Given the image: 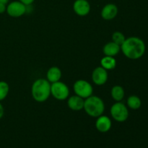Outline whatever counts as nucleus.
I'll use <instances>...</instances> for the list:
<instances>
[{
	"label": "nucleus",
	"instance_id": "aec40b11",
	"mask_svg": "<svg viewBox=\"0 0 148 148\" xmlns=\"http://www.w3.org/2000/svg\"><path fill=\"white\" fill-rule=\"evenodd\" d=\"M18 1H21L22 3H23L24 4H25L26 6H30L33 4L35 1V0H18Z\"/></svg>",
	"mask_w": 148,
	"mask_h": 148
},
{
	"label": "nucleus",
	"instance_id": "ddd939ff",
	"mask_svg": "<svg viewBox=\"0 0 148 148\" xmlns=\"http://www.w3.org/2000/svg\"><path fill=\"white\" fill-rule=\"evenodd\" d=\"M62 76V71L58 66H51L48 69L46 73V79L51 84L60 81Z\"/></svg>",
	"mask_w": 148,
	"mask_h": 148
},
{
	"label": "nucleus",
	"instance_id": "423d86ee",
	"mask_svg": "<svg viewBox=\"0 0 148 148\" xmlns=\"http://www.w3.org/2000/svg\"><path fill=\"white\" fill-rule=\"evenodd\" d=\"M73 89L75 92V95L85 98L91 96L93 92V88L88 81L85 79H78L74 83Z\"/></svg>",
	"mask_w": 148,
	"mask_h": 148
},
{
	"label": "nucleus",
	"instance_id": "2eb2a0df",
	"mask_svg": "<svg viewBox=\"0 0 148 148\" xmlns=\"http://www.w3.org/2000/svg\"><path fill=\"white\" fill-rule=\"evenodd\" d=\"M101 66L107 71L112 70L116 66V60L113 56H105L101 59Z\"/></svg>",
	"mask_w": 148,
	"mask_h": 148
},
{
	"label": "nucleus",
	"instance_id": "f3484780",
	"mask_svg": "<svg viewBox=\"0 0 148 148\" xmlns=\"http://www.w3.org/2000/svg\"><path fill=\"white\" fill-rule=\"evenodd\" d=\"M127 106L132 110H138L142 106V101L137 95H130L127 101Z\"/></svg>",
	"mask_w": 148,
	"mask_h": 148
},
{
	"label": "nucleus",
	"instance_id": "412c9836",
	"mask_svg": "<svg viewBox=\"0 0 148 148\" xmlns=\"http://www.w3.org/2000/svg\"><path fill=\"white\" fill-rule=\"evenodd\" d=\"M6 10H7V4L0 3V14H2L6 12Z\"/></svg>",
	"mask_w": 148,
	"mask_h": 148
},
{
	"label": "nucleus",
	"instance_id": "20e7f679",
	"mask_svg": "<svg viewBox=\"0 0 148 148\" xmlns=\"http://www.w3.org/2000/svg\"><path fill=\"white\" fill-rule=\"evenodd\" d=\"M112 118L117 122H124L129 117V110L127 106L121 101L113 104L110 109Z\"/></svg>",
	"mask_w": 148,
	"mask_h": 148
},
{
	"label": "nucleus",
	"instance_id": "f8f14e48",
	"mask_svg": "<svg viewBox=\"0 0 148 148\" xmlns=\"http://www.w3.org/2000/svg\"><path fill=\"white\" fill-rule=\"evenodd\" d=\"M85 99L78 95H72L68 98L67 106L71 110L75 111H81L84 108Z\"/></svg>",
	"mask_w": 148,
	"mask_h": 148
},
{
	"label": "nucleus",
	"instance_id": "9b49d317",
	"mask_svg": "<svg viewBox=\"0 0 148 148\" xmlns=\"http://www.w3.org/2000/svg\"><path fill=\"white\" fill-rule=\"evenodd\" d=\"M118 7L113 3H108L102 8L101 15L106 20H111L115 18L118 14Z\"/></svg>",
	"mask_w": 148,
	"mask_h": 148
},
{
	"label": "nucleus",
	"instance_id": "0eeeda50",
	"mask_svg": "<svg viewBox=\"0 0 148 148\" xmlns=\"http://www.w3.org/2000/svg\"><path fill=\"white\" fill-rule=\"evenodd\" d=\"M27 7L25 4L20 1H13L8 3L7 5L6 12L9 16L12 17H20L24 15L27 12Z\"/></svg>",
	"mask_w": 148,
	"mask_h": 148
},
{
	"label": "nucleus",
	"instance_id": "39448f33",
	"mask_svg": "<svg viewBox=\"0 0 148 148\" xmlns=\"http://www.w3.org/2000/svg\"><path fill=\"white\" fill-rule=\"evenodd\" d=\"M51 95L58 101H64L69 95V89L67 85L61 81L51 84Z\"/></svg>",
	"mask_w": 148,
	"mask_h": 148
},
{
	"label": "nucleus",
	"instance_id": "5701e85b",
	"mask_svg": "<svg viewBox=\"0 0 148 148\" xmlns=\"http://www.w3.org/2000/svg\"><path fill=\"white\" fill-rule=\"evenodd\" d=\"M10 0H0V3H3V4H7L9 3Z\"/></svg>",
	"mask_w": 148,
	"mask_h": 148
},
{
	"label": "nucleus",
	"instance_id": "dca6fc26",
	"mask_svg": "<svg viewBox=\"0 0 148 148\" xmlns=\"http://www.w3.org/2000/svg\"><path fill=\"white\" fill-rule=\"evenodd\" d=\"M111 95L116 102H119L124 99L125 91L124 88L120 85H115L111 88Z\"/></svg>",
	"mask_w": 148,
	"mask_h": 148
},
{
	"label": "nucleus",
	"instance_id": "7ed1b4c3",
	"mask_svg": "<svg viewBox=\"0 0 148 148\" xmlns=\"http://www.w3.org/2000/svg\"><path fill=\"white\" fill-rule=\"evenodd\" d=\"M83 109L88 116L97 118L103 114L105 104L100 97L92 95L85 99Z\"/></svg>",
	"mask_w": 148,
	"mask_h": 148
},
{
	"label": "nucleus",
	"instance_id": "1a4fd4ad",
	"mask_svg": "<svg viewBox=\"0 0 148 148\" xmlns=\"http://www.w3.org/2000/svg\"><path fill=\"white\" fill-rule=\"evenodd\" d=\"M91 10L90 4L88 0H75L73 4V10L75 14L80 17L88 15Z\"/></svg>",
	"mask_w": 148,
	"mask_h": 148
},
{
	"label": "nucleus",
	"instance_id": "f03ea898",
	"mask_svg": "<svg viewBox=\"0 0 148 148\" xmlns=\"http://www.w3.org/2000/svg\"><path fill=\"white\" fill-rule=\"evenodd\" d=\"M31 95L36 102H45L51 95V83L44 78L37 79L32 85Z\"/></svg>",
	"mask_w": 148,
	"mask_h": 148
},
{
	"label": "nucleus",
	"instance_id": "f257e3e1",
	"mask_svg": "<svg viewBox=\"0 0 148 148\" xmlns=\"http://www.w3.org/2000/svg\"><path fill=\"white\" fill-rule=\"evenodd\" d=\"M121 51L127 58L136 60L143 57L146 46L143 39L136 36L127 38L121 46Z\"/></svg>",
	"mask_w": 148,
	"mask_h": 148
},
{
	"label": "nucleus",
	"instance_id": "4468645a",
	"mask_svg": "<svg viewBox=\"0 0 148 148\" xmlns=\"http://www.w3.org/2000/svg\"><path fill=\"white\" fill-rule=\"evenodd\" d=\"M120 51H121V46L113 41L106 43L103 48V52L105 56H113V57L116 56Z\"/></svg>",
	"mask_w": 148,
	"mask_h": 148
},
{
	"label": "nucleus",
	"instance_id": "a211bd4d",
	"mask_svg": "<svg viewBox=\"0 0 148 148\" xmlns=\"http://www.w3.org/2000/svg\"><path fill=\"white\" fill-rule=\"evenodd\" d=\"M10 91V86L8 83L4 81H0V101L7 98Z\"/></svg>",
	"mask_w": 148,
	"mask_h": 148
},
{
	"label": "nucleus",
	"instance_id": "6e6552de",
	"mask_svg": "<svg viewBox=\"0 0 148 148\" xmlns=\"http://www.w3.org/2000/svg\"><path fill=\"white\" fill-rule=\"evenodd\" d=\"M108 72L101 66L95 68L92 71V80L96 85L101 86L105 85L108 80Z\"/></svg>",
	"mask_w": 148,
	"mask_h": 148
},
{
	"label": "nucleus",
	"instance_id": "6ab92c4d",
	"mask_svg": "<svg viewBox=\"0 0 148 148\" xmlns=\"http://www.w3.org/2000/svg\"><path fill=\"white\" fill-rule=\"evenodd\" d=\"M111 38H112L113 42H114L115 43L118 44L119 46H121V44H122L124 42V40H125L126 37L121 32L116 31L114 32V33H113Z\"/></svg>",
	"mask_w": 148,
	"mask_h": 148
},
{
	"label": "nucleus",
	"instance_id": "9d476101",
	"mask_svg": "<svg viewBox=\"0 0 148 148\" xmlns=\"http://www.w3.org/2000/svg\"><path fill=\"white\" fill-rule=\"evenodd\" d=\"M112 122L111 119L105 115H101L97 117V120L95 121V127L97 130L101 133L108 132L111 128Z\"/></svg>",
	"mask_w": 148,
	"mask_h": 148
},
{
	"label": "nucleus",
	"instance_id": "4be33fe9",
	"mask_svg": "<svg viewBox=\"0 0 148 148\" xmlns=\"http://www.w3.org/2000/svg\"><path fill=\"white\" fill-rule=\"evenodd\" d=\"M4 114V107H3L2 104L0 103V119L3 117Z\"/></svg>",
	"mask_w": 148,
	"mask_h": 148
}]
</instances>
